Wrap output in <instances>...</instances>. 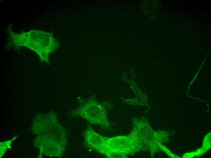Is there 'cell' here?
I'll use <instances>...</instances> for the list:
<instances>
[{"label": "cell", "mask_w": 211, "mask_h": 158, "mask_svg": "<svg viewBox=\"0 0 211 158\" xmlns=\"http://www.w3.org/2000/svg\"><path fill=\"white\" fill-rule=\"evenodd\" d=\"M14 43L35 51L42 61L48 62L49 56L59 47L58 42L50 33H46L38 42L33 40L28 32L20 34L10 33Z\"/></svg>", "instance_id": "1"}]
</instances>
